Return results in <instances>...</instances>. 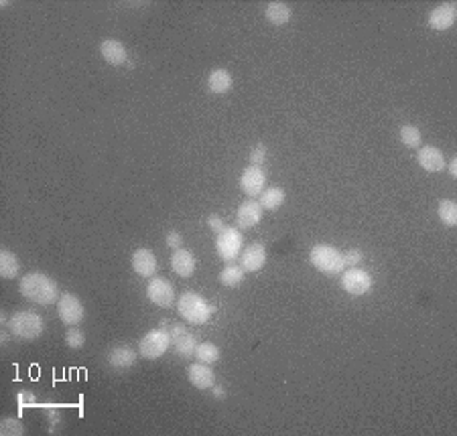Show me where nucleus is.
<instances>
[{"instance_id":"obj_1","label":"nucleus","mask_w":457,"mask_h":436,"mask_svg":"<svg viewBox=\"0 0 457 436\" xmlns=\"http://www.w3.org/2000/svg\"><path fill=\"white\" fill-rule=\"evenodd\" d=\"M19 290L26 300H33L37 304H53L59 300V288L57 282L51 276L43 272H29L21 278Z\"/></svg>"},{"instance_id":"obj_2","label":"nucleus","mask_w":457,"mask_h":436,"mask_svg":"<svg viewBox=\"0 0 457 436\" xmlns=\"http://www.w3.org/2000/svg\"><path fill=\"white\" fill-rule=\"evenodd\" d=\"M177 311L179 315L192 325H203L210 321V317L216 313V306H212L201 295L187 290L181 295V299L177 302Z\"/></svg>"},{"instance_id":"obj_3","label":"nucleus","mask_w":457,"mask_h":436,"mask_svg":"<svg viewBox=\"0 0 457 436\" xmlns=\"http://www.w3.org/2000/svg\"><path fill=\"white\" fill-rule=\"evenodd\" d=\"M8 329L15 337L24 339V341H33L39 339L45 331V321L39 313L35 311H17L10 319H8Z\"/></svg>"},{"instance_id":"obj_4","label":"nucleus","mask_w":457,"mask_h":436,"mask_svg":"<svg viewBox=\"0 0 457 436\" xmlns=\"http://www.w3.org/2000/svg\"><path fill=\"white\" fill-rule=\"evenodd\" d=\"M311 264L321 272V274L336 276L339 272H343L346 264H343V254L339 252L334 246L327 244H317L313 246L311 254H309Z\"/></svg>"},{"instance_id":"obj_5","label":"nucleus","mask_w":457,"mask_h":436,"mask_svg":"<svg viewBox=\"0 0 457 436\" xmlns=\"http://www.w3.org/2000/svg\"><path fill=\"white\" fill-rule=\"evenodd\" d=\"M169 347H171V337L167 329L165 327L153 329L139 341V355L145 359H159L167 353Z\"/></svg>"},{"instance_id":"obj_6","label":"nucleus","mask_w":457,"mask_h":436,"mask_svg":"<svg viewBox=\"0 0 457 436\" xmlns=\"http://www.w3.org/2000/svg\"><path fill=\"white\" fill-rule=\"evenodd\" d=\"M161 327H165L169 331V337H171V345L175 347V353L189 359V357H195V349H197V339L195 335L189 333L181 322H161Z\"/></svg>"},{"instance_id":"obj_7","label":"nucleus","mask_w":457,"mask_h":436,"mask_svg":"<svg viewBox=\"0 0 457 436\" xmlns=\"http://www.w3.org/2000/svg\"><path fill=\"white\" fill-rule=\"evenodd\" d=\"M242 246H244V242H242V233L238 228H224V230L217 233L216 238V250L217 256L224 260V262H234L242 252Z\"/></svg>"},{"instance_id":"obj_8","label":"nucleus","mask_w":457,"mask_h":436,"mask_svg":"<svg viewBox=\"0 0 457 436\" xmlns=\"http://www.w3.org/2000/svg\"><path fill=\"white\" fill-rule=\"evenodd\" d=\"M57 315L63 325L68 327H75L84 321L86 317V309H84V302L79 300V297H75L72 293H65L61 295L57 300Z\"/></svg>"},{"instance_id":"obj_9","label":"nucleus","mask_w":457,"mask_h":436,"mask_svg":"<svg viewBox=\"0 0 457 436\" xmlns=\"http://www.w3.org/2000/svg\"><path fill=\"white\" fill-rule=\"evenodd\" d=\"M146 297L153 304H157L161 309H171L175 302V288L167 278L155 276V278H150V282L146 286Z\"/></svg>"},{"instance_id":"obj_10","label":"nucleus","mask_w":457,"mask_h":436,"mask_svg":"<svg viewBox=\"0 0 457 436\" xmlns=\"http://www.w3.org/2000/svg\"><path fill=\"white\" fill-rule=\"evenodd\" d=\"M341 286L348 295L352 297H362L366 293H370L372 288V276L368 274L366 270H360V268H350L346 270L343 276H341Z\"/></svg>"},{"instance_id":"obj_11","label":"nucleus","mask_w":457,"mask_h":436,"mask_svg":"<svg viewBox=\"0 0 457 436\" xmlns=\"http://www.w3.org/2000/svg\"><path fill=\"white\" fill-rule=\"evenodd\" d=\"M240 189L250 199L258 197L266 189V175L263 166H246L240 177Z\"/></svg>"},{"instance_id":"obj_12","label":"nucleus","mask_w":457,"mask_h":436,"mask_svg":"<svg viewBox=\"0 0 457 436\" xmlns=\"http://www.w3.org/2000/svg\"><path fill=\"white\" fill-rule=\"evenodd\" d=\"M457 19V4L456 2H443L435 6L429 15V26L433 31H447L456 24Z\"/></svg>"},{"instance_id":"obj_13","label":"nucleus","mask_w":457,"mask_h":436,"mask_svg":"<svg viewBox=\"0 0 457 436\" xmlns=\"http://www.w3.org/2000/svg\"><path fill=\"white\" fill-rule=\"evenodd\" d=\"M108 366L114 369H130L137 364V351L128 343H118L108 349Z\"/></svg>"},{"instance_id":"obj_14","label":"nucleus","mask_w":457,"mask_h":436,"mask_svg":"<svg viewBox=\"0 0 457 436\" xmlns=\"http://www.w3.org/2000/svg\"><path fill=\"white\" fill-rule=\"evenodd\" d=\"M263 217V207L258 201L254 199H248L238 207V213H236V224H238V230H252L254 226H258Z\"/></svg>"},{"instance_id":"obj_15","label":"nucleus","mask_w":457,"mask_h":436,"mask_svg":"<svg viewBox=\"0 0 457 436\" xmlns=\"http://www.w3.org/2000/svg\"><path fill=\"white\" fill-rule=\"evenodd\" d=\"M266 264V248L263 244L254 242L242 250V268L244 272H258Z\"/></svg>"},{"instance_id":"obj_16","label":"nucleus","mask_w":457,"mask_h":436,"mask_svg":"<svg viewBox=\"0 0 457 436\" xmlns=\"http://www.w3.org/2000/svg\"><path fill=\"white\" fill-rule=\"evenodd\" d=\"M187 380L197 390H212V386L216 384V373L206 364H192L187 368Z\"/></svg>"},{"instance_id":"obj_17","label":"nucleus","mask_w":457,"mask_h":436,"mask_svg":"<svg viewBox=\"0 0 457 436\" xmlns=\"http://www.w3.org/2000/svg\"><path fill=\"white\" fill-rule=\"evenodd\" d=\"M417 161H419V166L425 169L427 173H439L443 171L445 166V157L443 153L437 148V146H419V153H417Z\"/></svg>"},{"instance_id":"obj_18","label":"nucleus","mask_w":457,"mask_h":436,"mask_svg":"<svg viewBox=\"0 0 457 436\" xmlns=\"http://www.w3.org/2000/svg\"><path fill=\"white\" fill-rule=\"evenodd\" d=\"M100 53H102L104 61L110 65H124L128 61V53H126L124 43L118 39H112V37H108L100 43Z\"/></svg>"},{"instance_id":"obj_19","label":"nucleus","mask_w":457,"mask_h":436,"mask_svg":"<svg viewBox=\"0 0 457 436\" xmlns=\"http://www.w3.org/2000/svg\"><path fill=\"white\" fill-rule=\"evenodd\" d=\"M132 270L143 278H150L157 272V256L148 248H139L132 254Z\"/></svg>"},{"instance_id":"obj_20","label":"nucleus","mask_w":457,"mask_h":436,"mask_svg":"<svg viewBox=\"0 0 457 436\" xmlns=\"http://www.w3.org/2000/svg\"><path fill=\"white\" fill-rule=\"evenodd\" d=\"M171 268H173L175 274L181 276V278L193 276V272H195V258H193V254L189 250H185V248L175 250L173 256H171Z\"/></svg>"},{"instance_id":"obj_21","label":"nucleus","mask_w":457,"mask_h":436,"mask_svg":"<svg viewBox=\"0 0 457 436\" xmlns=\"http://www.w3.org/2000/svg\"><path fill=\"white\" fill-rule=\"evenodd\" d=\"M232 86H234V77H232V73L228 71V69L219 68L214 69V71H210V75H208V88H210V92L212 93H228L232 90Z\"/></svg>"},{"instance_id":"obj_22","label":"nucleus","mask_w":457,"mask_h":436,"mask_svg":"<svg viewBox=\"0 0 457 436\" xmlns=\"http://www.w3.org/2000/svg\"><path fill=\"white\" fill-rule=\"evenodd\" d=\"M291 6L287 2H268L265 8L266 21L270 24H277V26H283L291 21Z\"/></svg>"},{"instance_id":"obj_23","label":"nucleus","mask_w":457,"mask_h":436,"mask_svg":"<svg viewBox=\"0 0 457 436\" xmlns=\"http://www.w3.org/2000/svg\"><path fill=\"white\" fill-rule=\"evenodd\" d=\"M19 272H21V262H19V258L10 252V250L2 248V250H0V276L6 278V280H13V278L19 276Z\"/></svg>"},{"instance_id":"obj_24","label":"nucleus","mask_w":457,"mask_h":436,"mask_svg":"<svg viewBox=\"0 0 457 436\" xmlns=\"http://www.w3.org/2000/svg\"><path fill=\"white\" fill-rule=\"evenodd\" d=\"M285 199H287V195H285V191L281 187H268V189H265L261 193V201L258 203L266 211H274V209H279V207L285 203Z\"/></svg>"},{"instance_id":"obj_25","label":"nucleus","mask_w":457,"mask_h":436,"mask_svg":"<svg viewBox=\"0 0 457 436\" xmlns=\"http://www.w3.org/2000/svg\"><path fill=\"white\" fill-rule=\"evenodd\" d=\"M244 268L242 266H236V264H226V268L219 272V282L224 284V286H228V288H236V286H240L242 280H244Z\"/></svg>"},{"instance_id":"obj_26","label":"nucleus","mask_w":457,"mask_h":436,"mask_svg":"<svg viewBox=\"0 0 457 436\" xmlns=\"http://www.w3.org/2000/svg\"><path fill=\"white\" fill-rule=\"evenodd\" d=\"M219 347L214 343H208V341H203V343L197 345V349H195V357H197V361L199 364H206V366H214L217 359H219Z\"/></svg>"},{"instance_id":"obj_27","label":"nucleus","mask_w":457,"mask_h":436,"mask_svg":"<svg viewBox=\"0 0 457 436\" xmlns=\"http://www.w3.org/2000/svg\"><path fill=\"white\" fill-rule=\"evenodd\" d=\"M439 219L447 228L457 226V203L454 199H443L439 201Z\"/></svg>"},{"instance_id":"obj_28","label":"nucleus","mask_w":457,"mask_h":436,"mask_svg":"<svg viewBox=\"0 0 457 436\" xmlns=\"http://www.w3.org/2000/svg\"><path fill=\"white\" fill-rule=\"evenodd\" d=\"M421 130L417 128V126H403L401 128V142L405 144V146H409V148H419L421 146Z\"/></svg>"},{"instance_id":"obj_29","label":"nucleus","mask_w":457,"mask_h":436,"mask_svg":"<svg viewBox=\"0 0 457 436\" xmlns=\"http://www.w3.org/2000/svg\"><path fill=\"white\" fill-rule=\"evenodd\" d=\"M0 435H13V436L24 435L23 422H21L19 418H4V420L0 422Z\"/></svg>"},{"instance_id":"obj_30","label":"nucleus","mask_w":457,"mask_h":436,"mask_svg":"<svg viewBox=\"0 0 457 436\" xmlns=\"http://www.w3.org/2000/svg\"><path fill=\"white\" fill-rule=\"evenodd\" d=\"M65 343L70 349H79V347H84L86 343V335H84V331H79V329H68V333H65Z\"/></svg>"},{"instance_id":"obj_31","label":"nucleus","mask_w":457,"mask_h":436,"mask_svg":"<svg viewBox=\"0 0 457 436\" xmlns=\"http://www.w3.org/2000/svg\"><path fill=\"white\" fill-rule=\"evenodd\" d=\"M266 161V146L265 144H256L252 150H250V164L252 166H263Z\"/></svg>"},{"instance_id":"obj_32","label":"nucleus","mask_w":457,"mask_h":436,"mask_svg":"<svg viewBox=\"0 0 457 436\" xmlns=\"http://www.w3.org/2000/svg\"><path fill=\"white\" fill-rule=\"evenodd\" d=\"M362 260H364V252H362V250H350V252L343 254V264H346V268H356V266H360Z\"/></svg>"},{"instance_id":"obj_33","label":"nucleus","mask_w":457,"mask_h":436,"mask_svg":"<svg viewBox=\"0 0 457 436\" xmlns=\"http://www.w3.org/2000/svg\"><path fill=\"white\" fill-rule=\"evenodd\" d=\"M165 242H167V246L171 250H179V248H181V242H183V235L177 230H171L167 235H165Z\"/></svg>"},{"instance_id":"obj_34","label":"nucleus","mask_w":457,"mask_h":436,"mask_svg":"<svg viewBox=\"0 0 457 436\" xmlns=\"http://www.w3.org/2000/svg\"><path fill=\"white\" fill-rule=\"evenodd\" d=\"M208 226H210V230L214 231V233H219V231L226 228L224 219H222L217 213H214V215H210V217H208Z\"/></svg>"},{"instance_id":"obj_35","label":"nucleus","mask_w":457,"mask_h":436,"mask_svg":"<svg viewBox=\"0 0 457 436\" xmlns=\"http://www.w3.org/2000/svg\"><path fill=\"white\" fill-rule=\"evenodd\" d=\"M17 400H19L21 406H31V404H35V396H33L31 391H21V394L17 396Z\"/></svg>"},{"instance_id":"obj_36","label":"nucleus","mask_w":457,"mask_h":436,"mask_svg":"<svg viewBox=\"0 0 457 436\" xmlns=\"http://www.w3.org/2000/svg\"><path fill=\"white\" fill-rule=\"evenodd\" d=\"M212 396H214L216 400H224V398H226V388L214 384V386H212Z\"/></svg>"},{"instance_id":"obj_37","label":"nucleus","mask_w":457,"mask_h":436,"mask_svg":"<svg viewBox=\"0 0 457 436\" xmlns=\"http://www.w3.org/2000/svg\"><path fill=\"white\" fill-rule=\"evenodd\" d=\"M449 175H451L454 179L457 177V161L456 159H451V161H449Z\"/></svg>"}]
</instances>
